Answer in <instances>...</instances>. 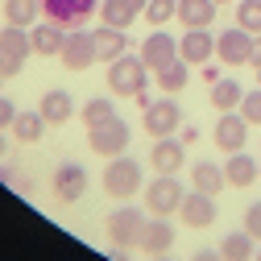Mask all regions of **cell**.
Returning a JSON list of instances; mask_svg holds the SVG:
<instances>
[{"mask_svg": "<svg viewBox=\"0 0 261 261\" xmlns=\"http://www.w3.org/2000/svg\"><path fill=\"white\" fill-rule=\"evenodd\" d=\"M191 261H224V253H220V249H195Z\"/></svg>", "mask_w": 261, "mask_h": 261, "instance_id": "36", "label": "cell"}, {"mask_svg": "<svg viewBox=\"0 0 261 261\" xmlns=\"http://www.w3.org/2000/svg\"><path fill=\"white\" fill-rule=\"evenodd\" d=\"M182 162H187V145L178 137H158L149 145V166L158 174H178L182 170Z\"/></svg>", "mask_w": 261, "mask_h": 261, "instance_id": "14", "label": "cell"}, {"mask_svg": "<svg viewBox=\"0 0 261 261\" xmlns=\"http://www.w3.org/2000/svg\"><path fill=\"white\" fill-rule=\"evenodd\" d=\"M174 58H178V42L166 34V29H153V34L141 42V62L149 67V75H158L162 67H170Z\"/></svg>", "mask_w": 261, "mask_h": 261, "instance_id": "12", "label": "cell"}, {"mask_svg": "<svg viewBox=\"0 0 261 261\" xmlns=\"http://www.w3.org/2000/svg\"><path fill=\"white\" fill-rule=\"evenodd\" d=\"M174 13H178V0H149L141 17H145V21H149V25L158 29V25H166V21L174 17Z\"/></svg>", "mask_w": 261, "mask_h": 261, "instance_id": "32", "label": "cell"}, {"mask_svg": "<svg viewBox=\"0 0 261 261\" xmlns=\"http://www.w3.org/2000/svg\"><path fill=\"white\" fill-rule=\"evenodd\" d=\"M212 137H216V145H220L224 153H237V149L249 145V120H245L241 112H220Z\"/></svg>", "mask_w": 261, "mask_h": 261, "instance_id": "11", "label": "cell"}, {"mask_svg": "<svg viewBox=\"0 0 261 261\" xmlns=\"http://www.w3.org/2000/svg\"><path fill=\"white\" fill-rule=\"evenodd\" d=\"M178 220H182L187 228H212V224H216V199H212V195H203V191L182 195Z\"/></svg>", "mask_w": 261, "mask_h": 261, "instance_id": "16", "label": "cell"}, {"mask_svg": "<svg viewBox=\"0 0 261 261\" xmlns=\"http://www.w3.org/2000/svg\"><path fill=\"white\" fill-rule=\"evenodd\" d=\"M137 191H145V187H141V162H133L128 153L108 158V170H104V195H108V199H116V203H128Z\"/></svg>", "mask_w": 261, "mask_h": 261, "instance_id": "2", "label": "cell"}, {"mask_svg": "<svg viewBox=\"0 0 261 261\" xmlns=\"http://www.w3.org/2000/svg\"><path fill=\"white\" fill-rule=\"evenodd\" d=\"M149 261H170V257H166V253H158V257H149Z\"/></svg>", "mask_w": 261, "mask_h": 261, "instance_id": "42", "label": "cell"}, {"mask_svg": "<svg viewBox=\"0 0 261 261\" xmlns=\"http://www.w3.org/2000/svg\"><path fill=\"white\" fill-rule=\"evenodd\" d=\"M253 71H257V87H261V58H257V62H253Z\"/></svg>", "mask_w": 261, "mask_h": 261, "instance_id": "40", "label": "cell"}, {"mask_svg": "<svg viewBox=\"0 0 261 261\" xmlns=\"http://www.w3.org/2000/svg\"><path fill=\"white\" fill-rule=\"evenodd\" d=\"M237 25L249 29L253 38L261 34V0H237Z\"/></svg>", "mask_w": 261, "mask_h": 261, "instance_id": "31", "label": "cell"}, {"mask_svg": "<svg viewBox=\"0 0 261 261\" xmlns=\"http://www.w3.org/2000/svg\"><path fill=\"white\" fill-rule=\"evenodd\" d=\"M216 54H220L224 67H245V62H253V34L241 29V25L224 29V34L216 38Z\"/></svg>", "mask_w": 261, "mask_h": 261, "instance_id": "9", "label": "cell"}, {"mask_svg": "<svg viewBox=\"0 0 261 261\" xmlns=\"http://www.w3.org/2000/svg\"><path fill=\"white\" fill-rule=\"evenodd\" d=\"M203 79H207V87H212V83L220 79V71H216V67H207V62H203Z\"/></svg>", "mask_w": 261, "mask_h": 261, "instance_id": "38", "label": "cell"}, {"mask_svg": "<svg viewBox=\"0 0 261 261\" xmlns=\"http://www.w3.org/2000/svg\"><path fill=\"white\" fill-rule=\"evenodd\" d=\"M241 100H245V91H241L237 79H216V83L207 87V104H212L216 112H237Z\"/></svg>", "mask_w": 261, "mask_h": 261, "instance_id": "23", "label": "cell"}, {"mask_svg": "<svg viewBox=\"0 0 261 261\" xmlns=\"http://www.w3.org/2000/svg\"><path fill=\"white\" fill-rule=\"evenodd\" d=\"M212 54H216V38L207 29H182V38H178V58L182 62L203 67V62H212Z\"/></svg>", "mask_w": 261, "mask_h": 261, "instance_id": "15", "label": "cell"}, {"mask_svg": "<svg viewBox=\"0 0 261 261\" xmlns=\"http://www.w3.org/2000/svg\"><path fill=\"white\" fill-rule=\"evenodd\" d=\"M95 9H100V0H42L46 21H54L62 29H83Z\"/></svg>", "mask_w": 261, "mask_h": 261, "instance_id": "7", "label": "cell"}, {"mask_svg": "<svg viewBox=\"0 0 261 261\" xmlns=\"http://www.w3.org/2000/svg\"><path fill=\"white\" fill-rule=\"evenodd\" d=\"M5 149H9V145H5V133H0V158H5Z\"/></svg>", "mask_w": 261, "mask_h": 261, "instance_id": "41", "label": "cell"}, {"mask_svg": "<svg viewBox=\"0 0 261 261\" xmlns=\"http://www.w3.org/2000/svg\"><path fill=\"white\" fill-rule=\"evenodd\" d=\"M253 261H261V249H257V257H253Z\"/></svg>", "mask_w": 261, "mask_h": 261, "instance_id": "44", "label": "cell"}, {"mask_svg": "<svg viewBox=\"0 0 261 261\" xmlns=\"http://www.w3.org/2000/svg\"><path fill=\"white\" fill-rule=\"evenodd\" d=\"M224 178H228V187H253L261 178V162L253 153L237 149V153H228V162H224Z\"/></svg>", "mask_w": 261, "mask_h": 261, "instance_id": "17", "label": "cell"}, {"mask_svg": "<svg viewBox=\"0 0 261 261\" xmlns=\"http://www.w3.org/2000/svg\"><path fill=\"white\" fill-rule=\"evenodd\" d=\"M9 133H13L21 145H38L42 133H46V116H42V112H17V120H13Z\"/></svg>", "mask_w": 261, "mask_h": 261, "instance_id": "25", "label": "cell"}, {"mask_svg": "<svg viewBox=\"0 0 261 261\" xmlns=\"http://www.w3.org/2000/svg\"><path fill=\"white\" fill-rule=\"evenodd\" d=\"M13 120H17V104L0 95V133H5V128H13Z\"/></svg>", "mask_w": 261, "mask_h": 261, "instance_id": "35", "label": "cell"}, {"mask_svg": "<svg viewBox=\"0 0 261 261\" xmlns=\"http://www.w3.org/2000/svg\"><path fill=\"white\" fill-rule=\"evenodd\" d=\"M29 42H34V54L54 58V54H62V46H67V29L54 25V21H42V25L29 29Z\"/></svg>", "mask_w": 261, "mask_h": 261, "instance_id": "20", "label": "cell"}, {"mask_svg": "<svg viewBox=\"0 0 261 261\" xmlns=\"http://www.w3.org/2000/svg\"><path fill=\"white\" fill-rule=\"evenodd\" d=\"M38 13H42V0H5V21H9V25L34 29Z\"/></svg>", "mask_w": 261, "mask_h": 261, "instance_id": "27", "label": "cell"}, {"mask_svg": "<svg viewBox=\"0 0 261 261\" xmlns=\"http://www.w3.org/2000/svg\"><path fill=\"white\" fill-rule=\"evenodd\" d=\"M182 182L174 178V174H158L149 187H145V212H153V216H178V207H182Z\"/></svg>", "mask_w": 261, "mask_h": 261, "instance_id": "5", "label": "cell"}, {"mask_svg": "<svg viewBox=\"0 0 261 261\" xmlns=\"http://www.w3.org/2000/svg\"><path fill=\"white\" fill-rule=\"evenodd\" d=\"M100 17H104V25H116V29H128L141 13L128 5V0H100Z\"/></svg>", "mask_w": 261, "mask_h": 261, "instance_id": "28", "label": "cell"}, {"mask_svg": "<svg viewBox=\"0 0 261 261\" xmlns=\"http://www.w3.org/2000/svg\"><path fill=\"white\" fill-rule=\"evenodd\" d=\"M174 245V224H170V216H149L145 220V232H141V249L149 253V257H158V253H166Z\"/></svg>", "mask_w": 261, "mask_h": 261, "instance_id": "19", "label": "cell"}, {"mask_svg": "<svg viewBox=\"0 0 261 261\" xmlns=\"http://www.w3.org/2000/svg\"><path fill=\"white\" fill-rule=\"evenodd\" d=\"M153 83L166 91V95H178L187 83H191V62H182V58H174L170 67H162L158 75H153Z\"/></svg>", "mask_w": 261, "mask_h": 261, "instance_id": "26", "label": "cell"}, {"mask_svg": "<svg viewBox=\"0 0 261 261\" xmlns=\"http://www.w3.org/2000/svg\"><path fill=\"white\" fill-rule=\"evenodd\" d=\"M257 58H261V34L253 38V62H257Z\"/></svg>", "mask_w": 261, "mask_h": 261, "instance_id": "39", "label": "cell"}, {"mask_svg": "<svg viewBox=\"0 0 261 261\" xmlns=\"http://www.w3.org/2000/svg\"><path fill=\"white\" fill-rule=\"evenodd\" d=\"M245 232H249L253 241H261V199L245 207Z\"/></svg>", "mask_w": 261, "mask_h": 261, "instance_id": "34", "label": "cell"}, {"mask_svg": "<svg viewBox=\"0 0 261 261\" xmlns=\"http://www.w3.org/2000/svg\"><path fill=\"white\" fill-rule=\"evenodd\" d=\"M141 128H145L153 141L158 137H174L178 128H182V108L170 100V95H166V100H153L149 108H141Z\"/></svg>", "mask_w": 261, "mask_h": 261, "instance_id": "6", "label": "cell"}, {"mask_svg": "<svg viewBox=\"0 0 261 261\" xmlns=\"http://www.w3.org/2000/svg\"><path fill=\"white\" fill-rule=\"evenodd\" d=\"M79 116H83V128H95V124H104V120L116 116V104L108 100V95H95V100H87L79 108Z\"/></svg>", "mask_w": 261, "mask_h": 261, "instance_id": "30", "label": "cell"}, {"mask_svg": "<svg viewBox=\"0 0 261 261\" xmlns=\"http://www.w3.org/2000/svg\"><path fill=\"white\" fill-rule=\"evenodd\" d=\"M145 207H133V203H120L112 216H108V241L124 253V249H141V232H145Z\"/></svg>", "mask_w": 261, "mask_h": 261, "instance_id": "3", "label": "cell"}, {"mask_svg": "<svg viewBox=\"0 0 261 261\" xmlns=\"http://www.w3.org/2000/svg\"><path fill=\"white\" fill-rule=\"evenodd\" d=\"M220 253H224V261H253L257 253H253V237L245 232H228L224 241H220Z\"/></svg>", "mask_w": 261, "mask_h": 261, "instance_id": "29", "label": "cell"}, {"mask_svg": "<svg viewBox=\"0 0 261 261\" xmlns=\"http://www.w3.org/2000/svg\"><path fill=\"white\" fill-rule=\"evenodd\" d=\"M38 112L46 116V124H67L75 116V100H71L67 91H46L42 104H38Z\"/></svg>", "mask_w": 261, "mask_h": 261, "instance_id": "24", "label": "cell"}, {"mask_svg": "<svg viewBox=\"0 0 261 261\" xmlns=\"http://www.w3.org/2000/svg\"><path fill=\"white\" fill-rule=\"evenodd\" d=\"M216 0H178V21H182V29H207L212 21H216Z\"/></svg>", "mask_w": 261, "mask_h": 261, "instance_id": "22", "label": "cell"}, {"mask_svg": "<svg viewBox=\"0 0 261 261\" xmlns=\"http://www.w3.org/2000/svg\"><path fill=\"white\" fill-rule=\"evenodd\" d=\"M178 141H182V145H195V141H199V128H195V124H187V128H182V137H178Z\"/></svg>", "mask_w": 261, "mask_h": 261, "instance_id": "37", "label": "cell"}, {"mask_svg": "<svg viewBox=\"0 0 261 261\" xmlns=\"http://www.w3.org/2000/svg\"><path fill=\"white\" fill-rule=\"evenodd\" d=\"M54 195L62 203H79L87 195V170L79 166V162H62V166L54 170Z\"/></svg>", "mask_w": 261, "mask_h": 261, "instance_id": "13", "label": "cell"}, {"mask_svg": "<svg viewBox=\"0 0 261 261\" xmlns=\"http://www.w3.org/2000/svg\"><path fill=\"white\" fill-rule=\"evenodd\" d=\"M149 83V67L141 62V54H120L108 62V91L120 100H137Z\"/></svg>", "mask_w": 261, "mask_h": 261, "instance_id": "1", "label": "cell"}, {"mask_svg": "<svg viewBox=\"0 0 261 261\" xmlns=\"http://www.w3.org/2000/svg\"><path fill=\"white\" fill-rule=\"evenodd\" d=\"M216 5H232V0H216Z\"/></svg>", "mask_w": 261, "mask_h": 261, "instance_id": "43", "label": "cell"}, {"mask_svg": "<svg viewBox=\"0 0 261 261\" xmlns=\"http://www.w3.org/2000/svg\"><path fill=\"white\" fill-rule=\"evenodd\" d=\"M91 38H95V58L100 62H112V58H120L128 46V29H116V25H100V29H91Z\"/></svg>", "mask_w": 261, "mask_h": 261, "instance_id": "18", "label": "cell"}, {"mask_svg": "<svg viewBox=\"0 0 261 261\" xmlns=\"http://www.w3.org/2000/svg\"><path fill=\"white\" fill-rule=\"evenodd\" d=\"M58 62L67 71H87L91 62H100L95 58V38H91V29H67V46H62Z\"/></svg>", "mask_w": 261, "mask_h": 261, "instance_id": "10", "label": "cell"}, {"mask_svg": "<svg viewBox=\"0 0 261 261\" xmlns=\"http://www.w3.org/2000/svg\"><path fill=\"white\" fill-rule=\"evenodd\" d=\"M0 83H5V75H0Z\"/></svg>", "mask_w": 261, "mask_h": 261, "instance_id": "45", "label": "cell"}, {"mask_svg": "<svg viewBox=\"0 0 261 261\" xmlns=\"http://www.w3.org/2000/svg\"><path fill=\"white\" fill-rule=\"evenodd\" d=\"M228 187V178H224V166H216V162H195V166H191V191H203V195H212V199H216V195Z\"/></svg>", "mask_w": 261, "mask_h": 261, "instance_id": "21", "label": "cell"}, {"mask_svg": "<svg viewBox=\"0 0 261 261\" xmlns=\"http://www.w3.org/2000/svg\"><path fill=\"white\" fill-rule=\"evenodd\" d=\"M249 124H261V87L257 91H245V100H241V108H237Z\"/></svg>", "mask_w": 261, "mask_h": 261, "instance_id": "33", "label": "cell"}, {"mask_svg": "<svg viewBox=\"0 0 261 261\" xmlns=\"http://www.w3.org/2000/svg\"><path fill=\"white\" fill-rule=\"evenodd\" d=\"M87 145H91L95 153H104V158H120V153L128 149V124H124L120 116H112V120H104V124L87 128Z\"/></svg>", "mask_w": 261, "mask_h": 261, "instance_id": "8", "label": "cell"}, {"mask_svg": "<svg viewBox=\"0 0 261 261\" xmlns=\"http://www.w3.org/2000/svg\"><path fill=\"white\" fill-rule=\"evenodd\" d=\"M29 54H34L29 29H21V25H5V29H0V75H5V79L21 75V67L29 62Z\"/></svg>", "mask_w": 261, "mask_h": 261, "instance_id": "4", "label": "cell"}]
</instances>
